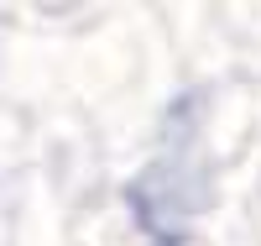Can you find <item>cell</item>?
I'll list each match as a JSON object with an SVG mask.
<instances>
[]
</instances>
